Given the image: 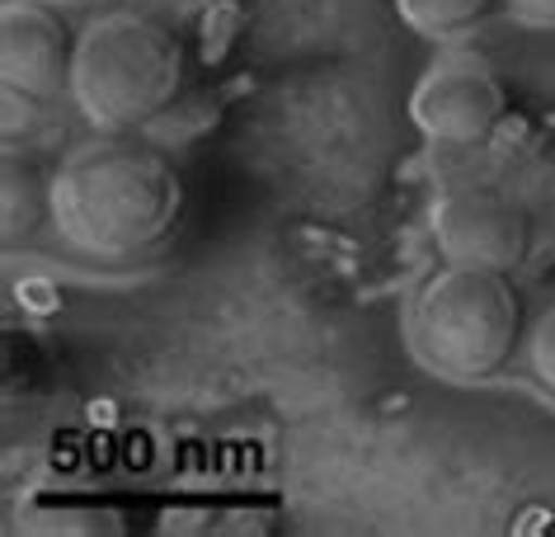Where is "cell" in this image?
I'll list each match as a JSON object with an SVG mask.
<instances>
[{
    "label": "cell",
    "instance_id": "7a4b0ae2",
    "mask_svg": "<svg viewBox=\"0 0 555 537\" xmlns=\"http://www.w3.org/2000/svg\"><path fill=\"white\" fill-rule=\"evenodd\" d=\"M179 43L137 10H108L76 34L72 100L86 123L128 132L156 118L179 90Z\"/></svg>",
    "mask_w": 555,
    "mask_h": 537
},
{
    "label": "cell",
    "instance_id": "52a82bcc",
    "mask_svg": "<svg viewBox=\"0 0 555 537\" xmlns=\"http://www.w3.org/2000/svg\"><path fill=\"white\" fill-rule=\"evenodd\" d=\"M494 0H396V15L420 38H448L470 29Z\"/></svg>",
    "mask_w": 555,
    "mask_h": 537
},
{
    "label": "cell",
    "instance_id": "6da1fadb",
    "mask_svg": "<svg viewBox=\"0 0 555 537\" xmlns=\"http://www.w3.org/2000/svg\"><path fill=\"white\" fill-rule=\"evenodd\" d=\"M184 208L175 165L128 137L72 151L48 179V222L86 259H132L170 236Z\"/></svg>",
    "mask_w": 555,
    "mask_h": 537
},
{
    "label": "cell",
    "instance_id": "277c9868",
    "mask_svg": "<svg viewBox=\"0 0 555 537\" xmlns=\"http://www.w3.org/2000/svg\"><path fill=\"white\" fill-rule=\"evenodd\" d=\"M504 86L476 52H442L410 94V118L428 142L476 146L504 123Z\"/></svg>",
    "mask_w": 555,
    "mask_h": 537
},
{
    "label": "cell",
    "instance_id": "8992f818",
    "mask_svg": "<svg viewBox=\"0 0 555 537\" xmlns=\"http://www.w3.org/2000/svg\"><path fill=\"white\" fill-rule=\"evenodd\" d=\"M76 38L38 0H5L0 5V80L24 100H52L72 90Z\"/></svg>",
    "mask_w": 555,
    "mask_h": 537
},
{
    "label": "cell",
    "instance_id": "5b68a950",
    "mask_svg": "<svg viewBox=\"0 0 555 537\" xmlns=\"http://www.w3.org/2000/svg\"><path fill=\"white\" fill-rule=\"evenodd\" d=\"M434 241L456 269L513 273L527 255V217L499 189H452L434 213Z\"/></svg>",
    "mask_w": 555,
    "mask_h": 537
},
{
    "label": "cell",
    "instance_id": "3957f363",
    "mask_svg": "<svg viewBox=\"0 0 555 537\" xmlns=\"http://www.w3.org/2000/svg\"><path fill=\"white\" fill-rule=\"evenodd\" d=\"M518 297L504 273L448 265L414 302V354L448 382H485L518 344Z\"/></svg>",
    "mask_w": 555,
    "mask_h": 537
},
{
    "label": "cell",
    "instance_id": "9c48e42d",
    "mask_svg": "<svg viewBox=\"0 0 555 537\" xmlns=\"http://www.w3.org/2000/svg\"><path fill=\"white\" fill-rule=\"evenodd\" d=\"M504 5L532 24H555V0H504Z\"/></svg>",
    "mask_w": 555,
    "mask_h": 537
},
{
    "label": "cell",
    "instance_id": "ba28073f",
    "mask_svg": "<svg viewBox=\"0 0 555 537\" xmlns=\"http://www.w3.org/2000/svg\"><path fill=\"white\" fill-rule=\"evenodd\" d=\"M527 363H532V378L555 396V307L537 316L532 335H527Z\"/></svg>",
    "mask_w": 555,
    "mask_h": 537
}]
</instances>
